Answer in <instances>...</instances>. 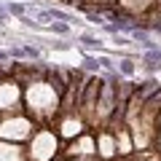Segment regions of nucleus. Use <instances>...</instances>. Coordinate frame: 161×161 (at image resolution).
<instances>
[{
    "label": "nucleus",
    "mask_w": 161,
    "mask_h": 161,
    "mask_svg": "<svg viewBox=\"0 0 161 161\" xmlns=\"http://www.w3.org/2000/svg\"><path fill=\"white\" fill-rule=\"evenodd\" d=\"M27 99L35 110H51L57 105V92L48 83H32L27 92Z\"/></svg>",
    "instance_id": "1"
},
{
    "label": "nucleus",
    "mask_w": 161,
    "mask_h": 161,
    "mask_svg": "<svg viewBox=\"0 0 161 161\" xmlns=\"http://www.w3.org/2000/svg\"><path fill=\"white\" fill-rule=\"evenodd\" d=\"M54 148H57V140H54L51 134H40V137L35 140V156H38V158H48Z\"/></svg>",
    "instance_id": "2"
},
{
    "label": "nucleus",
    "mask_w": 161,
    "mask_h": 161,
    "mask_svg": "<svg viewBox=\"0 0 161 161\" xmlns=\"http://www.w3.org/2000/svg\"><path fill=\"white\" fill-rule=\"evenodd\" d=\"M27 129H30V124L27 121H22V118H16V121H8L6 126H3V134L6 137H27Z\"/></svg>",
    "instance_id": "3"
},
{
    "label": "nucleus",
    "mask_w": 161,
    "mask_h": 161,
    "mask_svg": "<svg viewBox=\"0 0 161 161\" xmlns=\"http://www.w3.org/2000/svg\"><path fill=\"white\" fill-rule=\"evenodd\" d=\"M19 99V89L14 83H0V108H6V105H14Z\"/></svg>",
    "instance_id": "4"
},
{
    "label": "nucleus",
    "mask_w": 161,
    "mask_h": 161,
    "mask_svg": "<svg viewBox=\"0 0 161 161\" xmlns=\"http://www.w3.org/2000/svg\"><path fill=\"white\" fill-rule=\"evenodd\" d=\"M80 132V121H64V126H62V134L64 137H73V134Z\"/></svg>",
    "instance_id": "5"
},
{
    "label": "nucleus",
    "mask_w": 161,
    "mask_h": 161,
    "mask_svg": "<svg viewBox=\"0 0 161 161\" xmlns=\"http://www.w3.org/2000/svg\"><path fill=\"white\" fill-rule=\"evenodd\" d=\"M89 150H92V140H80L78 145H73V148H70V153H89Z\"/></svg>",
    "instance_id": "6"
},
{
    "label": "nucleus",
    "mask_w": 161,
    "mask_h": 161,
    "mask_svg": "<svg viewBox=\"0 0 161 161\" xmlns=\"http://www.w3.org/2000/svg\"><path fill=\"white\" fill-rule=\"evenodd\" d=\"M99 148H102V156H110V153H113V140L102 137V140H99Z\"/></svg>",
    "instance_id": "7"
},
{
    "label": "nucleus",
    "mask_w": 161,
    "mask_h": 161,
    "mask_svg": "<svg viewBox=\"0 0 161 161\" xmlns=\"http://www.w3.org/2000/svg\"><path fill=\"white\" fill-rule=\"evenodd\" d=\"M121 73L124 75H134V62L132 59H124V62H121Z\"/></svg>",
    "instance_id": "8"
}]
</instances>
